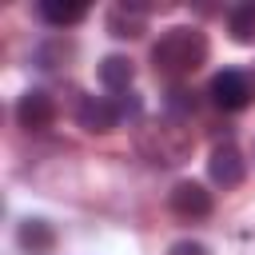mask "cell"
Returning a JSON list of instances; mask_svg holds the SVG:
<instances>
[{"label":"cell","instance_id":"6da1fadb","mask_svg":"<svg viewBox=\"0 0 255 255\" xmlns=\"http://www.w3.org/2000/svg\"><path fill=\"white\" fill-rule=\"evenodd\" d=\"M207 60V36L199 28H167L151 44V68L163 80H183Z\"/></svg>","mask_w":255,"mask_h":255},{"label":"cell","instance_id":"7a4b0ae2","mask_svg":"<svg viewBox=\"0 0 255 255\" xmlns=\"http://www.w3.org/2000/svg\"><path fill=\"white\" fill-rule=\"evenodd\" d=\"M191 143H195V139H191V131L183 128L179 116H163V120L139 128V135H135V147H139L151 163H163V167L183 163V159L191 155Z\"/></svg>","mask_w":255,"mask_h":255},{"label":"cell","instance_id":"3957f363","mask_svg":"<svg viewBox=\"0 0 255 255\" xmlns=\"http://www.w3.org/2000/svg\"><path fill=\"white\" fill-rule=\"evenodd\" d=\"M207 96H211V104H215L219 112H243V108L251 104L255 88H251V76H247L243 68H223V72L211 76Z\"/></svg>","mask_w":255,"mask_h":255},{"label":"cell","instance_id":"277c9868","mask_svg":"<svg viewBox=\"0 0 255 255\" xmlns=\"http://www.w3.org/2000/svg\"><path fill=\"white\" fill-rule=\"evenodd\" d=\"M120 120H124V108L112 96H84L80 108H76V124L92 135H104V131L120 128Z\"/></svg>","mask_w":255,"mask_h":255},{"label":"cell","instance_id":"5b68a950","mask_svg":"<svg viewBox=\"0 0 255 255\" xmlns=\"http://www.w3.org/2000/svg\"><path fill=\"white\" fill-rule=\"evenodd\" d=\"M167 207H171V215H179V219H207L211 215V191L203 187V183H195V179H179L171 191H167Z\"/></svg>","mask_w":255,"mask_h":255},{"label":"cell","instance_id":"8992f818","mask_svg":"<svg viewBox=\"0 0 255 255\" xmlns=\"http://www.w3.org/2000/svg\"><path fill=\"white\" fill-rule=\"evenodd\" d=\"M52 120H56V100L48 92L32 88L16 100V124L24 131H44V128H52Z\"/></svg>","mask_w":255,"mask_h":255},{"label":"cell","instance_id":"52a82bcc","mask_svg":"<svg viewBox=\"0 0 255 255\" xmlns=\"http://www.w3.org/2000/svg\"><path fill=\"white\" fill-rule=\"evenodd\" d=\"M207 175H211V183H219L223 191H227V187H239L243 175H247V163H243L239 147H235V143H215V151H211V159H207Z\"/></svg>","mask_w":255,"mask_h":255},{"label":"cell","instance_id":"ba28073f","mask_svg":"<svg viewBox=\"0 0 255 255\" xmlns=\"http://www.w3.org/2000/svg\"><path fill=\"white\" fill-rule=\"evenodd\" d=\"M143 16H147L143 4H116V8L108 12V32H112L116 40H135V36L143 32Z\"/></svg>","mask_w":255,"mask_h":255},{"label":"cell","instance_id":"9c48e42d","mask_svg":"<svg viewBox=\"0 0 255 255\" xmlns=\"http://www.w3.org/2000/svg\"><path fill=\"white\" fill-rule=\"evenodd\" d=\"M16 243H20L24 251H32V255H44V251L56 247V231H52V223H44V219H24V223L16 227Z\"/></svg>","mask_w":255,"mask_h":255},{"label":"cell","instance_id":"30bf717a","mask_svg":"<svg viewBox=\"0 0 255 255\" xmlns=\"http://www.w3.org/2000/svg\"><path fill=\"white\" fill-rule=\"evenodd\" d=\"M36 12H40V20H44V24H52V28H72V24H80V20L88 16V4L40 0V4H36Z\"/></svg>","mask_w":255,"mask_h":255},{"label":"cell","instance_id":"8fae6325","mask_svg":"<svg viewBox=\"0 0 255 255\" xmlns=\"http://www.w3.org/2000/svg\"><path fill=\"white\" fill-rule=\"evenodd\" d=\"M100 80H104V88H112V92H128L131 80H135V68H131L128 56H104V60H100Z\"/></svg>","mask_w":255,"mask_h":255},{"label":"cell","instance_id":"7c38bea8","mask_svg":"<svg viewBox=\"0 0 255 255\" xmlns=\"http://www.w3.org/2000/svg\"><path fill=\"white\" fill-rule=\"evenodd\" d=\"M227 28H231V40L235 44H255V0L235 4L227 12Z\"/></svg>","mask_w":255,"mask_h":255},{"label":"cell","instance_id":"4fadbf2b","mask_svg":"<svg viewBox=\"0 0 255 255\" xmlns=\"http://www.w3.org/2000/svg\"><path fill=\"white\" fill-rule=\"evenodd\" d=\"M167 255H211L203 243H195V239H179V243H171V251Z\"/></svg>","mask_w":255,"mask_h":255}]
</instances>
